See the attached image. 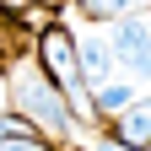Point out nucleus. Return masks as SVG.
<instances>
[{
	"label": "nucleus",
	"mask_w": 151,
	"mask_h": 151,
	"mask_svg": "<svg viewBox=\"0 0 151 151\" xmlns=\"http://www.w3.org/2000/svg\"><path fill=\"white\" fill-rule=\"evenodd\" d=\"M129 6L135 0H81V11L92 22H119V16H129Z\"/></svg>",
	"instance_id": "nucleus-8"
},
{
	"label": "nucleus",
	"mask_w": 151,
	"mask_h": 151,
	"mask_svg": "<svg viewBox=\"0 0 151 151\" xmlns=\"http://www.w3.org/2000/svg\"><path fill=\"white\" fill-rule=\"evenodd\" d=\"M92 151H146V146H124V140H97Z\"/></svg>",
	"instance_id": "nucleus-9"
},
{
	"label": "nucleus",
	"mask_w": 151,
	"mask_h": 151,
	"mask_svg": "<svg viewBox=\"0 0 151 151\" xmlns=\"http://www.w3.org/2000/svg\"><path fill=\"white\" fill-rule=\"evenodd\" d=\"M108 49H113V60H119L129 76H151V16H140V11H129V16H119L113 22V32H108Z\"/></svg>",
	"instance_id": "nucleus-3"
},
{
	"label": "nucleus",
	"mask_w": 151,
	"mask_h": 151,
	"mask_svg": "<svg viewBox=\"0 0 151 151\" xmlns=\"http://www.w3.org/2000/svg\"><path fill=\"white\" fill-rule=\"evenodd\" d=\"M81 76L92 86H108L113 81V49H108V38H86L81 43Z\"/></svg>",
	"instance_id": "nucleus-5"
},
{
	"label": "nucleus",
	"mask_w": 151,
	"mask_h": 151,
	"mask_svg": "<svg viewBox=\"0 0 151 151\" xmlns=\"http://www.w3.org/2000/svg\"><path fill=\"white\" fill-rule=\"evenodd\" d=\"M38 60H43L49 81L76 103V113H97V103L86 97V76H81V43L70 38L65 22H49V27H43V38H38Z\"/></svg>",
	"instance_id": "nucleus-2"
},
{
	"label": "nucleus",
	"mask_w": 151,
	"mask_h": 151,
	"mask_svg": "<svg viewBox=\"0 0 151 151\" xmlns=\"http://www.w3.org/2000/svg\"><path fill=\"white\" fill-rule=\"evenodd\" d=\"M92 103H97V119L113 124L129 103H135V86H129V81H108V86H97V97H92Z\"/></svg>",
	"instance_id": "nucleus-7"
},
{
	"label": "nucleus",
	"mask_w": 151,
	"mask_h": 151,
	"mask_svg": "<svg viewBox=\"0 0 151 151\" xmlns=\"http://www.w3.org/2000/svg\"><path fill=\"white\" fill-rule=\"evenodd\" d=\"M11 103H16L22 119L54 129V135H70V129H76V113L65 108V92L49 81L43 65H16L11 70Z\"/></svg>",
	"instance_id": "nucleus-1"
},
{
	"label": "nucleus",
	"mask_w": 151,
	"mask_h": 151,
	"mask_svg": "<svg viewBox=\"0 0 151 151\" xmlns=\"http://www.w3.org/2000/svg\"><path fill=\"white\" fill-rule=\"evenodd\" d=\"M0 151H54V146L32 135V119H16V113H0Z\"/></svg>",
	"instance_id": "nucleus-6"
},
{
	"label": "nucleus",
	"mask_w": 151,
	"mask_h": 151,
	"mask_svg": "<svg viewBox=\"0 0 151 151\" xmlns=\"http://www.w3.org/2000/svg\"><path fill=\"white\" fill-rule=\"evenodd\" d=\"M113 140H124V146H146V151H151V97H135L119 119H113Z\"/></svg>",
	"instance_id": "nucleus-4"
},
{
	"label": "nucleus",
	"mask_w": 151,
	"mask_h": 151,
	"mask_svg": "<svg viewBox=\"0 0 151 151\" xmlns=\"http://www.w3.org/2000/svg\"><path fill=\"white\" fill-rule=\"evenodd\" d=\"M38 6H60V0H38Z\"/></svg>",
	"instance_id": "nucleus-10"
}]
</instances>
